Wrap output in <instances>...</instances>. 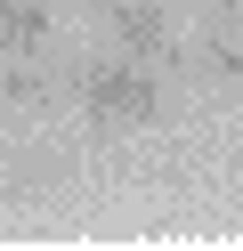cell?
Here are the masks:
<instances>
[{
    "mask_svg": "<svg viewBox=\"0 0 243 251\" xmlns=\"http://www.w3.org/2000/svg\"><path fill=\"white\" fill-rule=\"evenodd\" d=\"M0 98H8V105H49V73L41 65H8V73H0Z\"/></svg>",
    "mask_w": 243,
    "mask_h": 251,
    "instance_id": "277c9868",
    "label": "cell"
},
{
    "mask_svg": "<svg viewBox=\"0 0 243 251\" xmlns=\"http://www.w3.org/2000/svg\"><path fill=\"white\" fill-rule=\"evenodd\" d=\"M57 33V0H0V49L8 57H41Z\"/></svg>",
    "mask_w": 243,
    "mask_h": 251,
    "instance_id": "3957f363",
    "label": "cell"
},
{
    "mask_svg": "<svg viewBox=\"0 0 243 251\" xmlns=\"http://www.w3.org/2000/svg\"><path fill=\"white\" fill-rule=\"evenodd\" d=\"M73 89H81V105H89L97 130H146V122L162 114V81H154V65H138V57L89 65Z\"/></svg>",
    "mask_w": 243,
    "mask_h": 251,
    "instance_id": "6da1fadb",
    "label": "cell"
},
{
    "mask_svg": "<svg viewBox=\"0 0 243 251\" xmlns=\"http://www.w3.org/2000/svg\"><path fill=\"white\" fill-rule=\"evenodd\" d=\"M106 8H122V0H97V17H106Z\"/></svg>",
    "mask_w": 243,
    "mask_h": 251,
    "instance_id": "8992f818",
    "label": "cell"
},
{
    "mask_svg": "<svg viewBox=\"0 0 243 251\" xmlns=\"http://www.w3.org/2000/svg\"><path fill=\"white\" fill-rule=\"evenodd\" d=\"M227 81H235V89H243V57H235V73H227Z\"/></svg>",
    "mask_w": 243,
    "mask_h": 251,
    "instance_id": "5b68a950",
    "label": "cell"
},
{
    "mask_svg": "<svg viewBox=\"0 0 243 251\" xmlns=\"http://www.w3.org/2000/svg\"><path fill=\"white\" fill-rule=\"evenodd\" d=\"M106 33L122 57H138V65H170L178 57V25L162 0H122V8H106Z\"/></svg>",
    "mask_w": 243,
    "mask_h": 251,
    "instance_id": "7a4b0ae2",
    "label": "cell"
}]
</instances>
